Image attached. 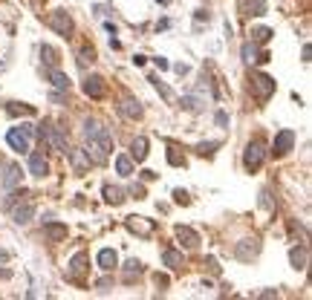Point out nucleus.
<instances>
[{
	"label": "nucleus",
	"mask_w": 312,
	"mask_h": 300,
	"mask_svg": "<svg viewBox=\"0 0 312 300\" xmlns=\"http://www.w3.org/2000/svg\"><path fill=\"white\" fill-rule=\"evenodd\" d=\"M116 265H119V254H116L113 248H101V251H98V268H101V271H113Z\"/></svg>",
	"instance_id": "ddd939ff"
},
{
	"label": "nucleus",
	"mask_w": 312,
	"mask_h": 300,
	"mask_svg": "<svg viewBox=\"0 0 312 300\" xmlns=\"http://www.w3.org/2000/svg\"><path fill=\"white\" fill-rule=\"evenodd\" d=\"M92 58H95V52H92V49H87V46H84V49H81V64H87V61H92Z\"/></svg>",
	"instance_id": "473e14b6"
},
{
	"label": "nucleus",
	"mask_w": 312,
	"mask_h": 300,
	"mask_svg": "<svg viewBox=\"0 0 312 300\" xmlns=\"http://www.w3.org/2000/svg\"><path fill=\"white\" fill-rule=\"evenodd\" d=\"M84 92H87L90 98H101V95H104V81H101V75H90V78L84 81Z\"/></svg>",
	"instance_id": "4468645a"
},
{
	"label": "nucleus",
	"mask_w": 312,
	"mask_h": 300,
	"mask_svg": "<svg viewBox=\"0 0 312 300\" xmlns=\"http://www.w3.org/2000/svg\"><path fill=\"white\" fill-rule=\"evenodd\" d=\"M49 78H52V84H55L58 90H69V78L61 72V69H52V72H49Z\"/></svg>",
	"instance_id": "a878e982"
},
{
	"label": "nucleus",
	"mask_w": 312,
	"mask_h": 300,
	"mask_svg": "<svg viewBox=\"0 0 312 300\" xmlns=\"http://www.w3.org/2000/svg\"><path fill=\"white\" fill-rule=\"evenodd\" d=\"M116 171L122 176H133V159L130 156H116Z\"/></svg>",
	"instance_id": "5701e85b"
},
{
	"label": "nucleus",
	"mask_w": 312,
	"mask_h": 300,
	"mask_svg": "<svg viewBox=\"0 0 312 300\" xmlns=\"http://www.w3.org/2000/svg\"><path fill=\"white\" fill-rule=\"evenodd\" d=\"M46 171H49V165H46L44 153H32V156H29V173L41 179V176H46Z\"/></svg>",
	"instance_id": "2eb2a0df"
},
{
	"label": "nucleus",
	"mask_w": 312,
	"mask_h": 300,
	"mask_svg": "<svg viewBox=\"0 0 312 300\" xmlns=\"http://www.w3.org/2000/svg\"><path fill=\"white\" fill-rule=\"evenodd\" d=\"M173 196H176V202H188V194L185 191H173Z\"/></svg>",
	"instance_id": "4c0bfd02"
},
{
	"label": "nucleus",
	"mask_w": 312,
	"mask_h": 300,
	"mask_svg": "<svg viewBox=\"0 0 312 300\" xmlns=\"http://www.w3.org/2000/svg\"><path fill=\"white\" fill-rule=\"evenodd\" d=\"M217 124H220V127H226V124H229V115L223 113V110L217 113Z\"/></svg>",
	"instance_id": "c9c22d12"
},
{
	"label": "nucleus",
	"mask_w": 312,
	"mask_h": 300,
	"mask_svg": "<svg viewBox=\"0 0 312 300\" xmlns=\"http://www.w3.org/2000/svg\"><path fill=\"white\" fill-rule=\"evenodd\" d=\"M252 90L257 95V101H269V95L275 92V78H269L266 72H254L252 75Z\"/></svg>",
	"instance_id": "20e7f679"
},
{
	"label": "nucleus",
	"mask_w": 312,
	"mask_h": 300,
	"mask_svg": "<svg viewBox=\"0 0 312 300\" xmlns=\"http://www.w3.org/2000/svg\"><path fill=\"white\" fill-rule=\"evenodd\" d=\"M41 58H44V64L46 67H58V52L52 49V46H41Z\"/></svg>",
	"instance_id": "393cba45"
},
{
	"label": "nucleus",
	"mask_w": 312,
	"mask_h": 300,
	"mask_svg": "<svg viewBox=\"0 0 312 300\" xmlns=\"http://www.w3.org/2000/svg\"><path fill=\"white\" fill-rule=\"evenodd\" d=\"M35 133L32 124H21V127H12L9 133H6V141H9L12 150H18V153H29V136Z\"/></svg>",
	"instance_id": "f03ea898"
},
{
	"label": "nucleus",
	"mask_w": 312,
	"mask_h": 300,
	"mask_svg": "<svg viewBox=\"0 0 312 300\" xmlns=\"http://www.w3.org/2000/svg\"><path fill=\"white\" fill-rule=\"evenodd\" d=\"M162 263L168 265L171 271H176V268L182 265V254H179V251H173V248H165V251H162Z\"/></svg>",
	"instance_id": "412c9836"
},
{
	"label": "nucleus",
	"mask_w": 312,
	"mask_h": 300,
	"mask_svg": "<svg viewBox=\"0 0 312 300\" xmlns=\"http://www.w3.org/2000/svg\"><path fill=\"white\" fill-rule=\"evenodd\" d=\"M130 194H133V196H145V185H133V188H130Z\"/></svg>",
	"instance_id": "f704fd0d"
},
{
	"label": "nucleus",
	"mask_w": 312,
	"mask_h": 300,
	"mask_svg": "<svg viewBox=\"0 0 312 300\" xmlns=\"http://www.w3.org/2000/svg\"><path fill=\"white\" fill-rule=\"evenodd\" d=\"M119 113L125 115V118H139L142 115V104L136 98H125V101L119 104Z\"/></svg>",
	"instance_id": "a211bd4d"
},
{
	"label": "nucleus",
	"mask_w": 312,
	"mask_h": 300,
	"mask_svg": "<svg viewBox=\"0 0 312 300\" xmlns=\"http://www.w3.org/2000/svg\"><path fill=\"white\" fill-rule=\"evenodd\" d=\"M196 150H199L202 156H205V153H214V150H217V141H202V144H196Z\"/></svg>",
	"instance_id": "c756f323"
},
{
	"label": "nucleus",
	"mask_w": 312,
	"mask_h": 300,
	"mask_svg": "<svg viewBox=\"0 0 312 300\" xmlns=\"http://www.w3.org/2000/svg\"><path fill=\"white\" fill-rule=\"evenodd\" d=\"M168 162H171V165H182V159H179V153H176L173 147H168Z\"/></svg>",
	"instance_id": "72a5a7b5"
},
{
	"label": "nucleus",
	"mask_w": 312,
	"mask_h": 300,
	"mask_svg": "<svg viewBox=\"0 0 312 300\" xmlns=\"http://www.w3.org/2000/svg\"><path fill=\"white\" fill-rule=\"evenodd\" d=\"M153 280H156V286H159V288H165V286H168V277H165V274H156Z\"/></svg>",
	"instance_id": "e433bc0d"
},
{
	"label": "nucleus",
	"mask_w": 312,
	"mask_h": 300,
	"mask_svg": "<svg viewBox=\"0 0 312 300\" xmlns=\"http://www.w3.org/2000/svg\"><path fill=\"white\" fill-rule=\"evenodd\" d=\"M84 271H87V254H84V251L72 254V260H69V265H67V274L72 277V280H78Z\"/></svg>",
	"instance_id": "1a4fd4ad"
},
{
	"label": "nucleus",
	"mask_w": 312,
	"mask_h": 300,
	"mask_svg": "<svg viewBox=\"0 0 312 300\" xmlns=\"http://www.w3.org/2000/svg\"><path fill=\"white\" fill-rule=\"evenodd\" d=\"M292 144H295V133H292V130H280V133L275 136L272 153H275V156H286L289 150H292Z\"/></svg>",
	"instance_id": "0eeeda50"
},
{
	"label": "nucleus",
	"mask_w": 312,
	"mask_h": 300,
	"mask_svg": "<svg viewBox=\"0 0 312 300\" xmlns=\"http://www.w3.org/2000/svg\"><path fill=\"white\" fill-rule=\"evenodd\" d=\"M9 113H12V115H18V113H23V115H32L35 110H32V107H18V104H9Z\"/></svg>",
	"instance_id": "7c9ffc66"
},
{
	"label": "nucleus",
	"mask_w": 312,
	"mask_h": 300,
	"mask_svg": "<svg viewBox=\"0 0 312 300\" xmlns=\"http://www.w3.org/2000/svg\"><path fill=\"white\" fill-rule=\"evenodd\" d=\"M289 260H292L295 268H306V263H309V248H306V245H295V248L289 251Z\"/></svg>",
	"instance_id": "f3484780"
},
{
	"label": "nucleus",
	"mask_w": 312,
	"mask_h": 300,
	"mask_svg": "<svg viewBox=\"0 0 312 300\" xmlns=\"http://www.w3.org/2000/svg\"><path fill=\"white\" fill-rule=\"evenodd\" d=\"M84 153L90 156L92 165H104V162L110 159V150H113V136H110V130L101 124V121H95V118H84Z\"/></svg>",
	"instance_id": "f257e3e1"
},
{
	"label": "nucleus",
	"mask_w": 312,
	"mask_h": 300,
	"mask_svg": "<svg viewBox=\"0 0 312 300\" xmlns=\"http://www.w3.org/2000/svg\"><path fill=\"white\" fill-rule=\"evenodd\" d=\"M133 159H136V162L148 159V138H145V136L133 138Z\"/></svg>",
	"instance_id": "4be33fe9"
},
{
	"label": "nucleus",
	"mask_w": 312,
	"mask_h": 300,
	"mask_svg": "<svg viewBox=\"0 0 312 300\" xmlns=\"http://www.w3.org/2000/svg\"><path fill=\"white\" fill-rule=\"evenodd\" d=\"M127 228L133 231V234H139V237H150L153 234V219H145V217H130L127 219Z\"/></svg>",
	"instance_id": "6e6552de"
},
{
	"label": "nucleus",
	"mask_w": 312,
	"mask_h": 300,
	"mask_svg": "<svg viewBox=\"0 0 312 300\" xmlns=\"http://www.w3.org/2000/svg\"><path fill=\"white\" fill-rule=\"evenodd\" d=\"M104 202H110V205H122V202H125V191H122V188H116V185H104Z\"/></svg>",
	"instance_id": "aec40b11"
},
{
	"label": "nucleus",
	"mask_w": 312,
	"mask_h": 300,
	"mask_svg": "<svg viewBox=\"0 0 312 300\" xmlns=\"http://www.w3.org/2000/svg\"><path fill=\"white\" fill-rule=\"evenodd\" d=\"M32 217H35V202H23V205H18L12 211V219H15L18 225H26Z\"/></svg>",
	"instance_id": "f8f14e48"
},
{
	"label": "nucleus",
	"mask_w": 312,
	"mask_h": 300,
	"mask_svg": "<svg viewBox=\"0 0 312 300\" xmlns=\"http://www.w3.org/2000/svg\"><path fill=\"white\" fill-rule=\"evenodd\" d=\"M182 107H185V110H194V113H196V110H202V101H199L196 95H185V98H182Z\"/></svg>",
	"instance_id": "cd10ccee"
},
{
	"label": "nucleus",
	"mask_w": 312,
	"mask_h": 300,
	"mask_svg": "<svg viewBox=\"0 0 312 300\" xmlns=\"http://www.w3.org/2000/svg\"><path fill=\"white\" fill-rule=\"evenodd\" d=\"M272 38V29H266V26H257V29H252V41L254 44H266Z\"/></svg>",
	"instance_id": "bb28decb"
},
{
	"label": "nucleus",
	"mask_w": 312,
	"mask_h": 300,
	"mask_svg": "<svg viewBox=\"0 0 312 300\" xmlns=\"http://www.w3.org/2000/svg\"><path fill=\"white\" fill-rule=\"evenodd\" d=\"M234 254H237V260H254V257L260 254V240H257V237H246V240L237 242Z\"/></svg>",
	"instance_id": "423d86ee"
},
{
	"label": "nucleus",
	"mask_w": 312,
	"mask_h": 300,
	"mask_svg": "<svg viewBox=\"0 0 312 300\" xmlns=\"http://www.w3.org/2000/svg\"><path fill=\"white\" fill-rule=\"evenodd\" d=\"M150 81H153V84H156V90H159V92H162V95H165V98H168V101H173V92H171V90H168V87H165V84H162V81H159V78H150Z\"/></svg>",
	"instance_id": "c85d7f7f"
},
{
	"label": "nucleus",
	"mask_w": 312,
	"mask_h": 300,
	"mask_svg": "<svg viewBox=\"0 0 312 300\" xmlns=\"http://www.w3.org/2000/svg\"><path fill=\"white\" fill-rule=\"evenodd\" d=\"M254 55H257V46H254V44L243 46V58H246V61H254Z\"/></svg>",
	"instance_id": "2f4dec72"
},
{
	"label": "nucleus",
	"mask_w": 312,
	"mask_h": 300,
	"mask_svg": "<svg viewBox=\"0 0 312 300\" xmlns=\"http://www.w3.org/2000/svg\"><path fill=\"white\" fill-rule=\"evenodd\" d=\"M18 185H21V168L18 165H9L6 168V176H3V188L6 191H15Z\"/></svg>",
	"instance_id": "6ab92c4d"
},
{
	"label": "nucleus",
	"mask_w": 312,
	"mask_h": 300,
	"mask_svg": "<svg viewBox=\"0 0 312 300\" xmlns=\"http://www.w3.org/2000/svg\"><path fill=\"white\" fill-rule=\"evenodd\" d=\"M142 271H145V265L139 263V260H127L125 263V280H133V274H142Z\"/></svg>",
	"instance_id": "b1692460"
},
{
	"label": "nucleus",
	"mask_w": 312,
	"mask_h": 300,
	"mask_svg": "<svg viewBox=\"0 0 312 300\" xmlns=\"http://www.w3.org/2000/svg\"><path fill=\"white\" fill-rule=\"evenodd\" d=\"M69 162H72V168H75V173H84L87 168H90V156L84 153V150H67Z\"/></svg>",
	"instance_id": "dca6fc26"
},
{
	"label": "nucleus",
	"mask_w": 312,
	"mask_h": 300,
	"mask_svg": "<svg viewBox=\"0 0 312 300\" xmlns=\"http://www.w3.org/2000/svg\"><path fill=\"white\" fill-rule=\"evenodd\" d=\"M263 159H266L263 138H252V141L246 144V150H243V165H246L249 171H257V168L263 165Z\"/></svg>",
	"instance_id": "7ed1b4c3"
},
{
	"label": "nucleus",
	"mask_w": 312,
	"mask_h": 300,
	"mask_svg": "<svg viewBox=\"0 0 312 300\" xmlns=\"http://www.w3.org/2000/svg\"><path fill=\"white\" fill-rule=\"evenodd\" d=\"M176 240L182 242L185 248H196V245H199V234L191 231L188 225H176Z\"/></svg>",
	"instance_id": "9d476101"
},
{
	"label": "nucleus",
	"mask_w": 312,
	"mask_h": 300,
	"mask_svg": "<svg viewBox=\"0 0 312 300\" xmlns=\"http://www.w3.org/2000/svg\"><path fill=\"white\" fill-rule=\"evenodd\" d=\"M49 26H52L58 35H64V38H69V35H72V18H69L64 9H58V12H52V15H49Z\"/></svg>",
	"instance_id": "39448f33"
},
{
	"label": "nucleus",
	"mask_w": 312,
	"mask_h": 300,
	"mask_svg": "<svg viewBox=\"0 0 312 300\" xmlns=\"http://www.w3.org/2000/svg\"><path fill=\"white\" fill-rule=\"evenodd\" d=\"M44 234L49 242H61V240H67V225H61V222H44Z\"/></svg>",
	"instance_id": "9b49d317"
}]
</instances>
